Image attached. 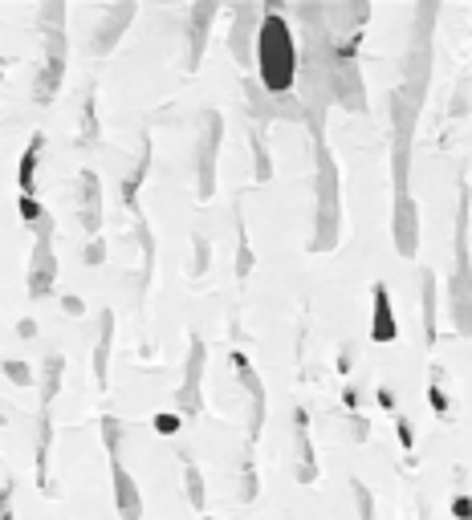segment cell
Here are the masks:
<instances>
[{
  "mask_svg": "<svg viewBox=\"0 0 472 520\" xmlns=\"http://www.w3.org/2000/svg\"><path fill=\"white\" fill-rule=\"evenodd\" d=\"M257 65H261V82L269 94L293 90V78H298V45H293V33L281 13H269L257 29Z\"/></svg>",
  "mask_w": 472,
  "mask_h": 520,
  "instance_id": "6da1fadb",
  "label": "cell"
},
{
  "mask_svg": "<svg viewBox=\"0 0 472 520\" xmlns=\"http://www.w3.org/2000/svg\"><path fill=\"white\" fill-rule=\"evenodd\" d=\"M114 496H118V512L127 520H139L143 516V504H139V492H135V480L127 476V468L114 460Z\"/></svg>",
  "mask_w": 472,
  "mask_h": 520,
  "instance_id": "7a4b0ae2",
  "label": "cell"
},
{
  "mask_svg": "<svg viewBox=\"0 0 472 520\" xmlns=\"http://www.w3.org/2000/svg\"><path fill=\"white\" fill-rule=\"evenodd\" d=\"M371 338H375V342H395V317H391V301H387V289H383V285H375Z\"/></svg>",
  "mask_w": 472,
  "mask_h": 520,
  "instance_id": "3957f363",
  "label": "cell"
},
{
  "mask_svg": "<svg viewBox=\"0 0 472 520\" xmlns=\"http://www.w3.org/2000/svg\"><path fill=\"white\" fill-rule=\"evenodd\" d=\"M29 285H33L37 297L53 285V252H49V236H41V244H37V252H33V277H29Z\"/></svg>",
  "mask_w": 472,
  "mask_h": 520,
  "instance_id": "277c9868",
  "label": "cell"
},
{
  "mask_svg": "<svg viewBox=\"0 0 472 520\" xmlns=\"http://www.w3.org/2000/svg\"><path fill=\"white\" fill-rule=\"evenodd\" d=\"M37 159H41V139L29 143L25 159H21V195L25 200H33V175H37Z\"/></svg>",
  "mask_w": 472,
  "mask_h": 520,
  "instance_id": "5b68a950",
  "label": "cell"
},
{
  "mask_svg": "<svg viewBox=\"0 0 472 520\" xmlns=\"http://www.w3.org/2000/svg\"><path fill=\"white\" fill-rule=\"evenodd\" d=\"M5 374H9L13 382H21V386H29V382H33V374H29V366H25V362H5Z\"/></svg>",
  "mask_w": 472,
  "mask_h": 520,
  "instance_id": "8992f818",
  "label": "cell"
},
{
  "mask_svg": "<svg viewBox=\"0 0 472 520\" xmlns=\"http://www.w3.org/2000/svg\"><path fill=\"white\" fill-rule=\"evenodd\" d=\"M155 431L159 435H175V431H180V415H155Z\"/></svg>",
  "mask_w": 472,
  "mask_h": 520,
  "instance_id": "52a82bcc",
  "label": "cell"
},
{
  "mask_svg": "<svg viewBox=\"0 0 472 520\" xmlns=\"http://www.w3.org/2000/svg\"><path fill=\"white\" fill-rule=\"evenodd\" d=\"M21 216H25V220H41V204H37V200H25V195H21Z\"/></svg>",
  "mask_w": 472,
  "mask_h": 520,
  "instance_id": "ba28073f",
  "label": "cell"
},
{
  "mask_svg": "<svg viewBox=\"0 0 472 520\" xmlns=\"http://www.w3.org/2000/svg\"><path fill=\"white\" fill-rule=\"evenodd\" d=\"M452 512H456L460 520H472V500H468V496H456V504H452Z\"/></svg>",
  "mask_w": 472,
  "mask_h": 520,
  "instance_id": "9c48e42d",
  "label": "cell"
},
{
  "mask_svg": "<svg viewBox=\"0 0 472 520\" xmlns=\"http://www.w3.org/2000/svg\"><path fill=\"white\" fill-rule=\"evenodd\" d=\"M188 488H192V504H200L204 500V488H200V476L188 468Z\"/></svg>",
  "mask_w": 472,
  "mask_h": 520,
  "instance_id": "30bf717a",
  "label": "cell"
}]
</instances>
